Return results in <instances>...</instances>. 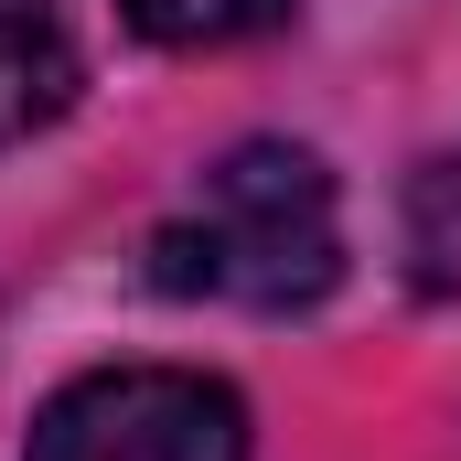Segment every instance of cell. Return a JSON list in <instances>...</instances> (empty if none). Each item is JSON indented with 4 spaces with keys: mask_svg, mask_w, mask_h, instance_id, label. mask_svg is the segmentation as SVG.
Returning <instances> with one entry per match:
<instances>
[{
    "mask_svg": "<svg viewBox=\"0 0 461 461\" xmlns=\"http://www.w3.org/2000/svg\"><path fill=\"white\" fill-rule=\"evenodd\" d=\"M150 279L172 301H236V312H312L344 279V204L333 172L290 140H247L150 236Z\"/></svg>",
    "mask_w": 461,
    "mask_h": 461,
    "instance_id": "6da1fadb",
    "label": "cell"
},
{
    "mask_svg": "<svg viewBox=\"0 0 461 461\" xmlns=\"http://www.w3.org/2000/svg\"><path fill=\"white\" fill-rule=\"evenodd\" d=\"M32 461H247V408L183 365H108L32 419Z\"/></svg>",
    "mask_w": 461,
    "mask_h": 461,
    "instance_id": "7a4b0ae2",
    "label": "cell"
},
{
    "mask_svg": "<svg viewBox=\"0 0 461 461\" xmlns=\"http://www.w3.org/2000/svg\"><path fill=\"white\" fill-rule=\"evenodd\" d=\"M65 97H76V54H65L54 0H0V150L65 118Z\"/></svg>",
    "mask_w": 461,
    "mask_h": 461,
    "instance_id": "3957f363",
    "label": "cell"
},
{
    "mask_svg": "<svg viewBox=\"0 0 461 461\" xmlns=\"http://www.w3.org/2000/svg\"><path fill=\"white\" fill-rule=\"evenodd\" d=\"M150 43H172V54H204V43H247V32H268L290 0H118Z\"/></svg>",
    "mask_w": 461,
    "mask_h": 461,
    "instance_id": "277c9868",
    "label": "cell"
}]
</instances>
